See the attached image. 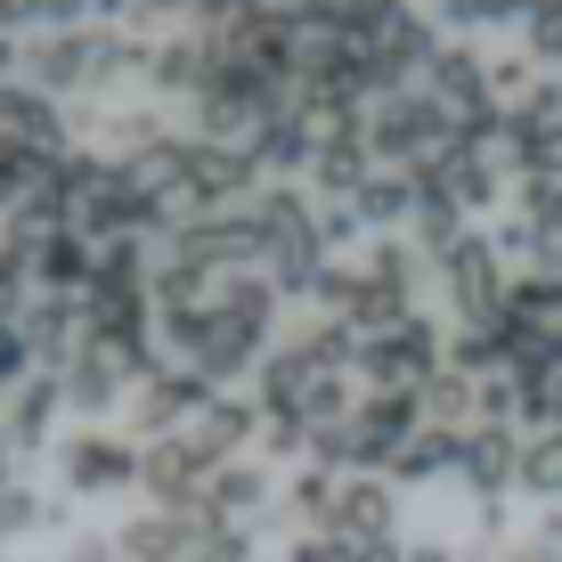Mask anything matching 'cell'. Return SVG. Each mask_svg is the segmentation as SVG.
I'll return each instance as SVG.
<instances>
[{"mask_svg": "<svg viewBox=\"0 0 562 562\" xmlns=\"http://www.w3.org/2000/svg\"><path fill=\"white\" fill-rule=\"evenodd\" d=\"M49 464H57V490L74 506H99V497H131L147 481V440L114 432V424H74L49 449Z\"/></svg>", "mask_w": 562, "mask_h": 562, "instance_id": "6da1fadb", "label": "cell"}, {"mask_svg": "<svg viewBox=\"0 0 562 562\" xmlns=\"http://www.w3.org/2000/svg\"><path fill=\"white\" fill-rule=\"evenodd\" d=\"M367 139H375V164L424 171L440 147L457 139V114L416 82V90H400V99H375V106H367Z\"/></svg>", "mask_w": 562, "mask_h": 562, "instance_id": "7a4b0ae2", "label": "cell"}, {"mask_svg": "<svg viewBox=\"0 0 562 562\" xmlns=\"http://www.w3.org/2000/svg\"><path fill=\"white\" fill-rule=\"evenodd\" d=\"M440 367H449V335H440L424 310L359 342V383H367V392H424Z\"/></svg>", "mask_w": 562, "mask_h": 562, "instance_id": "3957f363", "label": "cell"}, {"mask_svg": "<svg viewBox=\"0 0 562 562\" xmlns=\"http://www.w3.org/2000/svg\"><path fill=\"white\" fill-rule=\"evenodd\" d=\"M432 278H440V294H449L457 326H497V318H506L514 278H506V254L490 245V228H473L457 254H440V261H432Z\"/></svg>", "mask_w": 562, "mask_h": 562, "instance_id": "277c9868", "label": "cell"}, {"mask_svg": "<svg viewBox=\"0 0 562 562\" xmlns=\"http://www.w3.org/2000/svg\"><path fill=\"white\" fill-rule=\"evenodd\" d=\"M318 302H326V318H351L359 335H383V326L416 318V294H408V285H392L383 269H367V261H335V269H326V285H318Z\"/></svg>", "mask_w": 562, "mask_h": 562, "instance_id": "5b68a950", "label": "cell"}, {"mask_svg": "<svg viewBox=\"0 0 562 562\" xmlns=\"http://www.w3.org/2000/svg\"><path fill=\"white\" fill-rule=\"evenodd\" d=\"M212 383L196 375V367H180V359H164V367H147L139 375V392H131V424H139L147 440H171V432H188L204 408H212Z\"/></svg>", "mask_w": 562, "mask_h": 562, "instance_id": "8992f818", "label": "cell"}, {"mask_svg": "<svg viewBox=\"0 0 562 562\" xmlns=\"http://www.w3.org/2000/svg\"><path fill=\"white\" fill-rule=\"evenodd\" d=\"M521 440H530V432H514V424H473V432H464L457 490L473 497L481 514H497V506H506V490H521Z\"/></svg>", "mask_w": 562, "mask_h": 562, "instance_id": "52a82bcc", "label": "cell"}, {"mask_svg": "<svg viewBox=\"0 0 562 562\" xmlns=\"http://www.w3.org/2000/svg\"><path fill=\"white\" fill-rule=\"evenodd\" d=\"M57 375H66V408L90 416V424H106L114 408H131V392H139V367L114 351V342H99V335H82V351L57 367Z\"/></svg>", "mask_w": 562, "mask_h": 562, "instance_id": "ba28073f", "label": "cell"}, {"mask_svg": "<svg viewBox=\"0 0 562 562\" xmlns=\"http://www.w3.org/2000/svg\"><path fill=\"white\" fill-rule=\"evenodd\" d=\"M408 180L440 188L464 221H481V212H497V196H506V171H497V147H473V139H449L432 155L424 171H408Z\"/></svg>", "mask_w": 562, "mask_h": 562, "instance_id": "9c48e42d", "label": "cell"}, {"mask_svg": "<svg viewBox=\"0 0 562 562\" xmlns=\"http://www.w3.org/2000/svg\"><path fill=\"white\" fill-rule=\"evenodd\" d=\"M212 473H221V464H212L188 432L147 440V481H139V497H147V506H164V514H204Z\"/></svg>", "mask_w": 562, "mask_h": 562, "instance_id": "30bf717a", "label": "cell"}, {"mask_svg": "<svg viewBox=\"0 0 562 562\" xmlns=\"http://www.w3.org/2000/svg\"><path fill=\"white\" fill-rule=\"evenodd\" d=\"M57 416H66V375L42 367V375H25L16 392H0V440H9V457H33V449H57Z\"/></svg>", "mask_w": 562, "mask_h": 562, "instance_id": "8fae6325", "label": "cell"}, {"mask_svg": "<svg viewBox=\"0 0 562 562\" xmlns=\"http://www.w3.org/2000/svg\"><path fill=\"white\" fill-rule=\"evenodd\" d=\"M424 432V400L416 392H367L351 408V440H359V473H392V457Z\"/></svg>", "mask_w": 562, "mask_h": 562, "instance_id": "7c38bea8", "label": "cell"}, {"mask_svg": "<svg viewBox=\"0 0 562 562\" xmlns=\"http://www.w3.org/2000/svg\"><path fill=\"white\" fill-rule=\"evenodd\" d=\"M269 506H285V481L269 473L261 457H237V464H221V473H212V497H204L212 521H245V530H254Z\"/></svg>", "mask_w": 562, "mask_h": 562, "instance_id": "4fadbf2b", "label": "cell"}, {"mask_svg": "<svg viewBox=\"0 0 562 562\" xmlns=\"http://www.w3.org/2000/svg\"><path fill=\"white\" fill-rule=\"evenodd\" d=\"M261 400H237V392H221V400H212V408L196 416V424H188V440H196V449L212 457V464H237L245 449H254V440H261Z\"/></svg>", "mask_w": 562, "mask_h": 562, "instance_id": "5bb4252c", "label": "cell"}, {"mask_svg": "<svg viewBox=\"0 0 562 562\" xmlns=\"http://www.w3.org/2000/svg\"><path fill=\"white\" fill-rule=\"evenodd\" d=\"M326 530H351V538H400V481L392 473H351L342 481V506Z\"/></svg>", "mask_w": 562, "mask_h": 562, "instance_id": "9a60e30c", "label": "cell"}, {"mask_svg": "<svg viewBox=\"0 0 562 562\" xmlns=\"http://www.w3.org/2000/svg\"><path fill=\"white\" fill-rule=\"evenodd\" d=\"M278 285H269V269H228L221 278V318L245 326V335L261 342V351H278Z\"/></svg>", "mask_w": 562, "mask_h": 562, "instance_id": "2e32d148", "label": "cell"}, {"mask_svg": "<svg viewBox=\"0 0 562 562\" xmlns=\"http://www.w3.org/2000/svg\"><path fill=\"white\" fill-rule=\"evenodd\" d=\"M285 562H408V538H351V530H294Z\"/></svg>", "mask_w": 562, "mask_h": 562, "instance_id": "e0dca14e", "label": "cell"}, {"mask_svg": "<svg viewBox=\"0 0 562 562\" xmlns=\"http://www.w3.org/2000/svg\"><path fill=\"white\" fill-rule=\"evenodd\" d=\"M351 204H359V221L375 228V237H400V228H408V212H416V180H408V171H392V164H375Z\"/></svg>", "mask_w": 562, "mask_h": 562, "instance_id": "ac0fdd59", "label": "cell"}, {"mask_svg": "<svg viewBox=\"0 0 562 562\" xmlns=\"http://www.w3.org/2000/svg\"><path fill=\"white\" fill-rule=\"evenodd\" d=\"M57 155H66V147H33V139H9V131H0V221H9V212L49 180Z\"/></svg>", "mask_w": 562, "mask_h": 562, "instance_id": "d6986e66", "label": "cell"}, {"mask_svg": "<svg viewBox=\"0 0 562 562\" xmlns=\"http://www.w3.org/2000/svg\"><path fill=\"white\" fill-rule=\"evenodd\" d=\"M457 449H464V432H440V424H424L408 449L392 457V481H400V490H416V481H457Z\"/></svg>", "mask_w": 562, "mask_h": 562, "instance_id": "ffe728a7", "label": "cell"}, {"mask_svg": "<svg viewBox=\"0 0 562 562\" xmlns=\"http://www.w3.org/2000/svg\"><path fill=\"white\" fill-rule=\"evenodd\" d=\"M342 481L351 473H335V464H294V481H285V514L302 521V530H326L342 506Z\"/></svg>", "mask_w": 562, "mask_h": 562, "instance_id": "44dd1931", "label": "cell"}, {"mask_svg": "<svg viewBox=\"0 0 562 562\" xmlns=\"http://www.w3.org/2000/svg\"><path fill=\"white\" fill-rule=\"evenodd\" d=\"M416 400H424V424H440V432H473V424H481V383L457 375V367H440Z\"/></svg>", "mask_w": 562, "mask_h": 562, "instance_id": "7402d4cb", "label": "cell"}, {"mask_svg": "<svg viewBox=\"0 0 562 562\" xmlns=\"http://www.w3.org/2000/svg\"><path fill=\"white\" fill-rule=\"evenodd\" d=\"M521 497L562 506V424H554V432H530V440H521Z\"/></svg>", "mask_w": 562, "mask_h": 562, "instance_id": "603a6c76", "label": "cell"}, {"mask_svg": "<svg viewBox=\"0 0 562 562\" xmlns=\"http://www.w3.org/2000/svg\"><path fill=\"white\" fill-rule=\"evenodd\" d=\"M538 82H547V74H538L530 49H497V57H490V99H497V106H521Z\"/></svg>", "mask_w": 562, "mask_h": 562, "instance_id": "cb8c5ba5", "label": "cell"}, {"mask_svg": "<svg viewBox=\"0 0 562 562\" xmlns=\"http://www.w3.org/2000/svg\"><path fill=\"white\" fill-rule=\"evenodd\" d=\"M33 294H42V285H33V261L16 254L9 237H0V326H16V318H25Z\"/></svg>", "mask_w": 562, "mask_h": 562, "instance_id": "d4e9b609", "label": "cell"}, {"mask_svg": "<svg viewBox=\"0 0 562 562\" xmlns=\"http://www.w3.org/2000/svg\"><path fill=\"white\" fill-rule=\"evenodd\" d=\"M367 269H383L392 285H408V294H424V269H432V261H424L408 237H375V245H367Z\"/></svg>", "mask_w": 562, "mask_h": 562, "instance_id": "484cf974", "label": "cell"}, {"mask_svg": "<svg viewBox=\"0 0 562 562\" xmlns=\"http://www.w3.org/2000/svg\"><path fill=\"white\" fill-rule=\"evenodd\" d=\"M514 212H521L530 228H554V221H562V180H554V171H530V180H514Z\"/></svg>", "mask_w": 562, "mask_h": 562, "instance_id": "4316f807", "label": "cell"}, {"mask_svg": "<svg viewBox=\"0 0 562 562\" xmlns=\"http://www.w3.org/2000/svg\"><path fill=\"white\" fill-rule=\"evenodd\" d=\"M25 375H42V359H33L25 326H0V392H16Z\"/></svg>", "mask_w": 562, "mask_h": 562, "instance_id": "83f0119b", "label": "cell"}, {"mask_svg": "<svg viewBox=\"0 0 562 562\" xmlns=\"http://www.w3.org/2000/svg\"><path fill=\"white\" fill-rule=\"evenodd\" d=\"M521 49H530L538 66H562V9H554V0H547V9H538V16H530V33H521Z\"/></svg>", "mask_w": 562, "mask_h": 562, "instance_id": "f1b7e54d", "label": "cell"}, {"mask_svg": "<svg viewBox=\"0 0 562 562\" xmlns=\"http://www.w3.org/2000/svg\"><path fill=\"white\" fill-rule=\"evenodd\" d=\"M57 562H123V538H114V530H66Z\"/></svg>", "mask_w": 562, "mask_h": 562, "instance_id": "f546056e", "label": "cell"}, {"mask_svg": "<svg viewBox=\"0 0 562 562\" xmlns=\"http://www.w3.org/2000/svg\"><path fill=\"white\" fill-rule=\"evenodd\" d=\"M42 25H49V0H0V33H25L33 42Z\"/></svg>", "mask_w": 562, "mask_h": 562, "instance_id": "4dcf8cb0", "label": "cell"}, {"mask_svg": "<svg viewBox=\"0 0 562 562\" xmlns=\"http://www.w3.org/2000/svg\"><path fill=\"white\" fill-rule=\"evenodd\" d=\"M25 57H33L25 33H0V82H25Z\"/></svg>", "mask_w": 562, "mask_h": 562, "instance_id": "1f68e13d", "label": "cell"}, {"mask_svg": "<svg viewBox=\"0 0 562 562\" xmlns=\"http://www.w3.org/2000/svg\"><path fill=\"white\" fill-rule=\"evenodd\" d=\"M530 269L562 278V221H554V228H538V245H530Z\"/></svg>", "mask_w": 562, "mask_h": 562, "instance_id": "d6a6232c", "label": "cell"}, {"mask_svg": "<svg viewBox=\"0 0 562 562\" xmlns=\"http://www.w3.org/2000/svg\"><path fill=\"white\" fill-rule=\"evenodd\" d=\"M490 562H562V547H554V538H514V547L490 554Z\"/></svg>", "mask_w": 562, "mask_h": 562, "instance_id": "836d02e7", "label": "cell"}, {"mask_svg": "<svg viewBox=\"0 0 562 562\" xmlns=\"http://www.w3.org/2000/svg\"><path fill=\"white\" fill-rule=\"evenodd\" d=\"M538 538H554V547H562V506H547V530H538Z\"/></svg>", "mask_w": 562, "mask_h": 562, "instance_id": "e575fe53", "label": "cell"}]
</instances>
